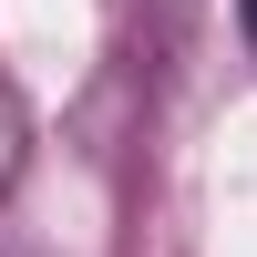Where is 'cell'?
<instances>
[{
  "label": "cell",
  "mask_w": 257,
  "mask_h": 257,
  "mask_svg": "<svg viewBox=\"0 0 257 257\" xmlns=\"http://www.w3.org/2000/svg\"><path fill=\"white\" fill-rule=\"evenodd\" d=\"M21 144H31V123H21V93L0 82V196H11V175H21Z\"/></svg>",
  "instance_id": "obj_1"
},
{
  "label": "cell",
  "mask_w": 257,
  "mask_h": 257,
  "mask_svg": "<svg viewBox=\"0 0 257 257\" xmlns=\"http://www.w3.org/2000/svg\"><path fill=\"white\" fill-rule=\"evenodd\" d=\"M237 31H247V41H257V0H237Z\"/></svg>",
  "instance_id": "obj_2"
}]
</instances>
